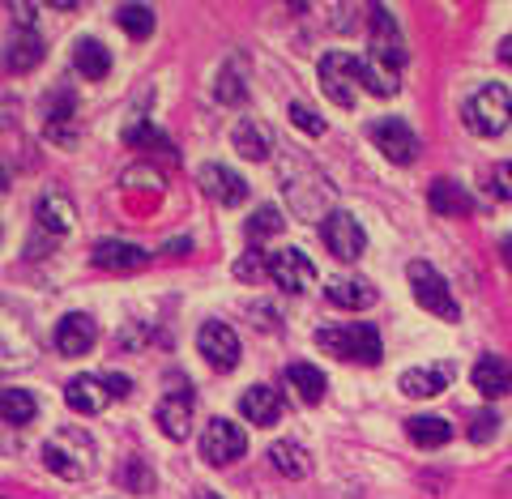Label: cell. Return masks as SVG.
Here are the masks:
<instances>
[{
	"mask_svg": "<svg viewBox=\"0 0 512 499\" xmlns=\"http://www.w3.org/2000/svg\"><path fill=\"white\" fill-rule=\"evenodd\" d=\"M406 64V47L402 35H397V22L389 18V9H372V52L363 60V90H372L376 99H389L397 94V77H402Z\"/></svg>",
	"mask_w": 512,
	"mask_h": 499,
	"instance_id": "6da1fadb",
	"label": "cell"
},
{
	"mask_svg": "<svg viewBox=\"0 0 512 499\" xmlns=\"http://www.w3.org/2000/svg\"><path fill=\"white\" fill-rule=\"evenodd\" d=\"M43 465L52 474L69 478V482L86 478L94 470V440L86 436L82 427H60L56 436L43 444Z\"/></svg>",
	"mask_w": 512,
	"mask_h": 499,
	"instance_id": "7a4b0ae2",
	"label": "cell"
},
{
	"mask_svg": "<svg viewBox=\"0 0 512 499\" xmlns=\"http://www.w3.org/2000/svg\"><path fill=\"white\" fill-rule=\"evenodd\" d=\"M316 346L338 354V359L350 363H367L376 367L384 359V346H380V333L372 325H346V329H316Z\"/></svg>",
	"mask_w": 512,
	"mask_h": 499,
	"instance_id": "3957f363",
	"label": "cell"
},
{
	"mask_svg": "<svg viewBox=\"0 0 512 499\" xmlns=\"http://www.w3.org/2000/svg\"><path fill=\"white\" fill-rule=\"evenodd\" d=\"M466 124H470V133H478V137H500L504 128L512 124V94L504 86H495V82L483 86L466 103Z\"/></svg>",
	"mask_w": 512,
	"mask_h": 499,
	"instance_id": "277c9868",
	"label": "cell"
},
{
	"mask_svg": "<svg viewBox=\"0 0 512 499\" xmlns=\"http://www.w3.org/2000/svg\"><path fill=\"white\" fill-rule=\"evenodd\" d=\"M406 273H410V291H414V299H419V308H427L431 316L448 320V325H453V320H461V308H457L453 291H448V282H444L427 261H410Z\"/></svg>",
	"mask_w": 512,
	"mask_h": 499,
	"instance_id": "5b68a950",
	"label": "cell"
},
{
	"mask_svg": "<svg viewBox=\"0 0 512 499\" xmlns=\"http://www.w3.org/2000/svg\"><path fill=\"white\" fill-rule=\"evenodd\" d=\"M320 86L338 107H355V90L363 86V60L346 52H329L320 60Z\"/></svg>",
	"mask_w": 512,
	"mask_h": 499,
	"instance_id": "8992f818",
	"label": "cell"
},
{
	"mask_svg": "<svg viewBox=\"0 0 512 499\" xmlns=\"http://www.w3.org/2000/svg\"><path fill=\"white\" fill-rule=\"evenodd\" d=\"M248 453V436L244 427L231 423V418H214V423H205L201 431V457L210 465H231Z\"/></svg>",
	"mask_w": 512,
	"mask_h": 499,
	"instance_id": "52a82bcc",
	"label": "cell"
},
{
	"mask_svg": "<svg viewBox=\"0 0 512 499\" xmlns=\"http://www.w3.org/2000/svg\"><path fill=\"white\" fill-rule=\"evenodd\" d=\"M320 239H325V248L338 256V261H359L363 248H367V235L359 227V218L346 214V209H333V214L320 222Z\"/></svg>",
	"mask_w": 512,
	"mask_h": 499,
	"instance_id": "ba28073f",
	"label": "cell"
},
{
	"mask_svg": "<svg viewBox=\"0 0 512 499\" xmlns=\"http://www.w3.org/2000/svg\"><path fill=\"white\" fill-rule=\"evenodd\" d=\"M367 137L376 141V150L389 158V163H397V167H406V163H414L419 158V137L410 133V124L406 120H376L372 128H367Z\"/></svg>",
	"mask_w": 512,
	"mask_h": 499,
	"instance_id": "9c48e42d",
	"label": "cell"
},
{
	"mask_svg": "<svg viewBox=\"0 0 512 499\" xmlns=\"http://www.w3.org/2000/svg\"><path fill=\"white\" fill-rule=\"evenodd\" d=\"M197 350L205 354V363H210L214 372H235V363H239V337H235L231 325H222V320H210V325H201Z\"/></svg>",
	"mask_w": 512,
	"mask_h": 499,
	"instance_id": "30bf717a",
	"label": "cell"
},
{
	"mask_svg": "<svg viewBox=\"0 0 512 499\" xmlns=\"http://www.w3.org/2000/svg\"><path fill=\"white\" fill-rule=\"evenodd\" d=\"M192 389L188 384H175V389L158 401V410H154V423L158 431H163L167 440H188V427H192Z\"/></svg>",
	"mask_w": 512,
	"mask_h": 499,
	"instance_id": "8fae6325",
	"label": "cell"
},
{
	"mask_svg": "<svg viewBox=\"0 0 512 499\" xmlns=\"http://www.w3.org/2000/svg\"><path fill=\"white\" fill-rule=\"evenodd\" d=\"M269 278H274L282 291H308V286L316 282V265L303 256L299 248H282V252H269Z\"/></svg>",
	"mask_w": 512,
	"mask_h": 499,
	"instance_id": "7c38bea8",
	"label": "cell"
},
{
	"mask_svg": "<svg viewBox=\"0 0 512 499\" xmlns=\"http://www.w3.org/2000/svg\"><path fill=\"white\" fill-rule=\"evenodd\" d=\"M94 342H99V325H94V316H86V312H69L56 325V350L64 359H82V354H90Z\"/></svg>",
	"mask_w": 512,
	"mask_h": 499,
	"instance_id": "4fadbf2b",
	"label": "cell"
},
{
	"mask_svg": "<svg viewBox=\"0 0 512 499\" xmlns=\"http://www.w3.org/2000/svg\"><path fill=\"white\" fill-rule=\"evenodd\" d=\"M90 261L107 269V273H133V269H146L150 265V252L137 248V244H124V239H99L90 252Z\"/></svg>",
	"mask_w": 512,
	"mask_h": 499,
	"instance_id": "5bb4252c",
	"label": "cell"
},
{
	"mask_svg": "<svg viewBox=\"0 0 512 499\" xmlns=\"http://www.w3.org/2000/svg\"><path fill=\"white\" fill-rule=\"evenodd\" d=\"M201 188H205V197L218 201V205H244L248 201L244 175L231 171V167H222V163H205L201 167Z\"/></svg>",
	"mask_w": 512,
	"mask_h": 499,
	"instance_id": "9a60e30c",
	"label": "cell"
},
{
	"mask_svg": "<svg viewBox=\"0 0 512 499\" xmlns=\"http://www.w3.org/2000/svg\"><path fill=\"white\" fill-rule=\"evenodd\" d=\"M282 410H286V401H282V393L274 389V384H252V389L239 397V414L256 427H274L282 418Z\"/></svg>",
	"mask_w": 512,
	"mask_h": 499,
	"instance_id": "2e32d148",
	"label": "cell"
},
{
	"mask_svg": "<svg viewBox=\"0 0 512 499\" xmlns=\"http://www.w3.org/2000/svg\"><path fill=\"white\" fill-rule=\"evenodd\" d=\"M64 401H69L73 414H99V410H107L111 389L103 376H73L69 389H64Z\"/></svg>",
	"mask_w": 512,
	"mask_h": 499,
	"instance_id": "e0dca14e",
	"label": "cell"
},
{
	"mask_svg": "<svg viewBox=\"0 0 512 499\" xmlns=\"http://www.w3.org/2000/svg\"><path fill=\"white\" fill-rule=\"evenodd\" d=\"M39 60H43V39L30 26L13 30V35L5 39V69L9 73H30Z\"/></svg>",
	"mask_w": 512,
	"mask_h": 499,
	"instance_id": "ac0fdd59",
	"label": "cell"
},
{
	"mask_svg": "<svg viewBox=\"0 0 512 499\" xmlns=\"http://www.w3.org/2000/svg\"><path fill=\"white\" fill-rule=\"evenodd\" d=\"M470 380L483 397H508L512 393V367L504 359H495V354H483V359L474 363Z\"/></svg>",
	"mask_w": 512,
	"mask_h": 499,
	"instance_id": "d6986e66",
	"label": "cell"
},
{
	"mask_svg": "<svg viewBox=\"0 0 512 499\" xmlns=\"http://www.w3.org/2000/svg\"><path fill=\"white\" fill-rule=\"evenodd\" d=\"M427 205H431V214H440V218H461V214H470V209H474L470 192L461 184H453V180H431Z\"/></svg>",
	"mask_w": 512,
	"mask_h": 499,
	"instance_id": "ffe728a7",
	"label": "cell"
},
{
	"mask_svg": "<svg viewBox=\"0 0 512 499\" xmlns=\"http://www.w3.org/2000/svg\"><path fill=\"white\" fill-rule=\"evenodd\" d=\"M35 218H39V227L47 235H69L73 231V201L69 197H60V192H47V197H39L35 205Z\"/></svg>",
	"mask_w": 512,
	"mask_h": 499,
	"instance_id": "44dd1931",
	"label": "cell"
},
{
	"mask_svg": "<svg viewBox=\"0 0 512 499\" xmlns=\"http://www.w3.org/2000/svg\"><path fill=\"white\" fill-rule=\"evenodd\" d=\"M325 299L333 303V308L359 312V308H372L376 303V286L372 282H355V278H338V282L325 286Z\"/></svg>",
	"mask_w": 512,
	"mask_h": 499,
	"instance_id": "7402d4cb",
	"label": "cell"
},
{
	"mask_svg": "<svg viewBox=\"0 0 512 499\" xmlns=\"http://www.w3.org/2000/svg\"><path fill=\"white\" fill-rule=\"evenodd\" d=\"M231 146L252 158V163H261V158H269V150H274V137H269V128L265 124H256V120H239L235 124V133H231Z\"/></svg>",
	"mask_w": 512,
	"mask_h": 499,
	"instance_id": "603a6c76",
	"label": "cell"
},
{
	"mask_svg": "<svg viewBox=\"0 0 512 499\" xmlns=\"http://www.w3.org/2000/svg\"><path fill=\"white\" fill-rule=\"evenodd\" d=\"M448 367H410L402 372V393L406 397H440L448 389Z\"/></svg>",
	"mask_w": 512,
	"mask_h": 499,
	"instance_id": "cb8c5ba5",
	"label": "cell"
},
{
	"mask_svg": "<svg viewBox=\"0 0 512 499\" xmlns=\"http://www.w3.org/2000/svg\"><path fill=\"white\" fill-rule=\"evenodd\" d=\"M73 69L86 77V82H103V77L111 73V56H107V47L99 39H82L73 47Z\"/></svg>",
	"mask_w": 512,
	"mask_h": 499,
	"instance_id": "d4e9b609",
	"label": "cell"
},
{
	"mask_svg": "<svg viewBox=\"0 0 512 499\" xmlns=\"http://www.w3.org/2000/svg\"><path fill=\"white\" fill-rule=\"evenodd\" d=\"M406 431L419 448H444L453 440V427H448V418H440V414H414V418H406Z\"/></svg>",
	"mask_w": 512,
	"mask_h": 499,
	"instance_id": "484cf974",
	"label": "cell"
},
{
	"mask_svg": "<svg viewBox=\"0 0 512 499\" xmlns=\"http://www.w3.org/2000/svg\"><path fill=\"white\" fill-rule=\"evenodd\" d=\"M286 384L299 393V401H308V406H316L320 397H325V372L312 363H291L286 367Z\"/></svg>",
	"mask_w": 512,
	"mask_h": 499,
	"instance_id": "4316f807",
	"label": "cell"
},
{
	"mask_svg": "<svg viewBox=\"0 0 512 499\" xmlns=\"http://www.w3.org/2000/svg\"><path fill=\"white\" fill-rule=\"evenodd\" d=\"M35 414H39V401L26 389H0V418L5 423L26 427V423H35Z\"/></svg>",
	"mask_w": 512,
	"mask_h": 499,
	"instance_id": "83f0119b",
	"label": "cell"
},
{
	"mask_svg": "<svg viewBox=\"0 0 512 499\" xmlns=\"http://www.w3.org/2000/svg\"><path fill=\"white\" fill-rule=\"evenodd\" d=\"M47 137L60 141V146H73V94H60L56 103H47Z\"/></svg>",
	"mask_w": 512,
	"mask_h": 499,
	"instance_id": "f1b7e54d",
	"label": "cell"
},
{
	"mask_svg": "<svg viewBox=\"0 0 512 499\" xmlns=\"http://www.w3.org/2000/svg\"><path fill=\"white\" fill-rule=\"evenodd\" d=\"M116 22H120V30L128 39H150L154 35V9L141 5V0H133V5H120Z\"/></svg>",
	"mask_w": 512,
	"mask_h": 499,
	"instance_id": "f546056e",
	"label": "cell"
},
{
	"mask_svg": "<svg viewBox=\"0 0 512 499\" xmlns=\"http://www.w3.org/2000/svg\"><path fill=\"white\" fill-rule=\"evenodd\" d=\"M269 465H274L278 474H286V478H303L308 474V453H303L299 444H291V440H278L274 448H269Z\"/></svg>",
	"mask_w": 512,
	"mask_h": 499,
	"instance_id": "4dcf8cb0",
	"label": "cell"
},
{
	"mask_svg": "<svg viewBox=\"0 0 512 499\" xmlns=\"http://www.w3.org/2000/svg\"><path fill=\"white\" fill-rule=\"evenodd\" d=\"M282 231V214H278V205H261L252 214V222H248V239L252 244H261L265 235H278Z\"/></svg>",
	"mask_w": 512,
	"mask_h": 499,
	"instance_id": "1f68e13d",
	"label": "cell"
},
{
	"mask_svg": "<svg viewBox=\"0 0 512 499\" xmlns=\"http://www.w3.org/2000/svg\"><path fill=\"white\" fill-rule=\"evenodd\" d=\"M286 116H291L308 137H320V133H325V120H320V116H316V107H308V103H291V107H286Z\"/></svg>",
	"mask_w": 512,
	"mask_h": 499,
	"instance_id": "d6a6232c",
	"label": "cell"
},
{
	"mask_svg": "<svg viewBox=\"0 0 512 499\" xmlns=\"http://www.w3.org/2000/svg\"><path fill=\"white\" fill-rule=\"evenodd\" d=\"M124 141L128 146H163V133H158L150 120H133L124 128Z\"/></svg>",
	"mask_w": 512,
	"mask_h": 499,
	"instance_id": "836d02e7",
	"label": "cell"
},
{
	"mask_svg": "<svg viewBox=\"0 0 512 499\" xmlns=\"http://www.w3.org/2000/svg\"><path fill=\"white\" fill-rule=\"evenodd\" d=\"M495 431H500V414H491V410H478L474 418H470V440L474 444H487Z\"/></svg>",
	"mask_w": 512,
	"mask_h": 499,
	"instance_id": "e575fe53",
	"label": "cell"
},
{
	"mask_svg": "<svg viewBox=\"0 0 512 499\" xmlns=\"http://www.w3.org/2000/svg\"><path fill=\"white\" fill-rule=\"evenodd\" d=\"M244 82H239V77H235V69H222L218 73V99L222 103H239V99H244Z\"/></svg>",
	"mask_w": 512,
	"mask_h": 499,
	"instance_id": "d590c367",
	"label": "cell"
},
{
	"mask_svg": "<svg viewBox=\"0 0 512 499\" xmlns=\"http://www.w3.org/2000/svg\"><path fill=\"white\" fill-rule=\"evenodd\" d=\"M491 192L500 201H512V163H500L491 171Z\"/></svg>",
	"mask_w": 512,
	"mask_h": 499,
	"instance_id": "8d00e7d4",
	"label": "cell"
},
{
	"mask_svg": "<svg viewBox=\"0 0 512 499\" xmlns=\"http://www.w3.org/2000/svg\"><path fill=\"white\" fill-rule=\"evenodd\" d=\"M120 478H124L128 487H133V491H150V474L141 470V461H133V465H128V470H124Z\"/></svg>",
	"mask_w": 512,
	"mask_h": 499,
	"instance_id": "74e56055",
	"label": "cell"
},
{
	"mask_svg": "<svg viewBox=\"0 0 512 499\" xmlns=\"http://www.w3.org/2000/svg\"><path fill=\"white\" fill-rule=\"evenodd\" d=\"M261 269H269V256H261V252L244 256V261L235 265V273H239V278H252V273H261Z\"/></svg>",
	"mask_w": 512,
	"mask_h": 499,
	"instance_id": "f35d334b",
	"label": "cell"
},
{
	"mask_svg": "<svg viewBox=\"0 0 512 499\" xmlns=\"http://www.w3.org/2000/svg\"><path fill=\"white\" fill-rule=\"evenodd\" d=\"M103 380H107L111 397H128V393H133V380H128V376H120V372H111V376H103Z\"/></svg>",
	"mask_w": 512,
	"mask_h": 499,
	"instance_id": "ab89813d",
	"label": "cell"
},
{
	"mask_svg": "<svg viewBox=\"0 0 512 499\" xmlns=\"http://www.w3.org/2000/svg\"><path fill=\"white\" fill-rule=\"evenodd\" d=\"M9 9L22 18V26H30V18H35V5H9Z\"/></svg>",
	"mask_w": 512,
	"mask_h": 499,
	"instance_id": "60d3db41",
	"label": "cell"
},
{
	"mask_svg": "<svg viewBox=\"0 0 512 499\" xmlns=\"http://www.w3.org/2000/svg\"><path fill=\"white\" fill-rule=\"evenodd\" d=\"M500 256H504V265L512 269V235H508V239H504V244H500Z\"/></svg>",
	"mask_w": 512,
	"mask_h": 499,
	"instance_id": "b9f144b4",
	"label": "cell"
},
{
	"mask_svg": "<svg viewBox=\"0 0 512 499\" xmlns=\"http://www.w3.org/2000/svg\"><path fill=\"white\" fill-rule=\"evenodd\" d=\"M500 60H504V64H512V35L500 43Z\"/></svg>",
	"mask_w": 512,
	"mask_h": 499,
	"instance_id": "7bdbcfd3",
	"label": "cell"
},
{
	"mask_svg": "<svg viewBox=\"0 0 512 499\" xmlns=\"http://www.w3.org/2000/svg\"><path fill=\"white\" fill-rule=\"evenodd\" d=\"M5 188H9V167L0 163V192H5Z\"/></svg>",
	"mask_w": 512,
	"mask_h": 499,
	"instance_id": "ee69618b",
	"label": "cell"
},
{
	"mask_svg": "<svg viewBox=\"0 0 512 499\" xmlns=\"http://www.w3.org/2000/svg\"><path fill=\"white\" fill-rule=\"evenodd\" d=\"M197 499H222V495H210V491H205V495H197Z\"/></svg>",
	"mask_w": 512,
	"mask_h": 499,
	"instance_id": "f6af8a7d",
	"label": "cell"
}]
</instances>
